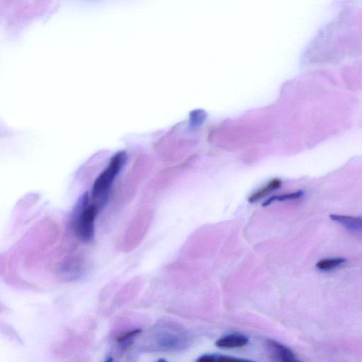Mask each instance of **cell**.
<instances>
[{
  "mask_svg": "<svg viewBox=\"0 0 362 362\" xmlns=\"http://www.w3.org/2000/svg\"><path fill=\"white\" fill-rule=\"evenodd\" d=\"M126 158L127 156L123 152L114 155L109 164L95 180L91 193V203L98 209H101L106 203L114 181L121 172Z\"/></svg>",
  "mask_w": 362,
  "mask_h": 362,
  "instance_id": "1",
  "label": "cell"
},
{
  "mask_svg": "<svg viewBox=\"0 0 362 362\" xmlns=\"http://www.w3.org/2000/svg\"><path fill=\"white\" fill-rule=\"evenodd\" d=\"M88 195L79 203L74 218L75 233L81 241L89 242L94 237V223L100 210L93 203H89Z\"/></svg>",
  "mask_w": 362,
  "mask_h": 362,
  "instance_id": "2",
  "label": "cell"
},
{
  "mask_svg": "<svg viewBox=\"0 0 362 362\" xmlns=\"http://www.w3.org/2000/svg\"><path fill=\"white\" fill-rule=\"evenodd\" d=\"M268 345L272 351V356L277 361L284 362L297 361L295 354L284 345L280 344L276 341H273V340L268 342Z\"/></svg>",
  "mask_w": 362,
  "mask_h": 362,
  "instance_id": "3",
  "label": "cell"
},
{
  "mask_svg": "<svg viewBox=\"0 0 362 362\" xmlns=\"http://www.w3.org/2000/svg\"><path fill=\"white\" fill-rule=\"evenodd\" d=\"M330 218L332 221L342 225L343 227L352 232H362V218L353 216L343 215H331Z\"/></svg>",
  "mask_w": 362,
  "mask_h": 362,
  "instance_id": "4",
  "label": "cell"
},
{
  "mask_svg": "<svg viewBox=\"0 0 362 362\" xmlns=\"http://www.w3.org/2000/svg\"><path fill=\"white\" fill-rule=\"evenodd\" d=\"M248 343V338L243 335H231L221 337L216 342V346L224 349L243 347Z\"/></svg>",
  "mask_w": 362,
  "mask_h": 362,
  "instance_id": "5",
  "label": "cell"
},
{
  "mask_svg": "<svg viewBox=\"0 0 362 362\" xmlns=\"http://www.w3.org/2000/svg\"><path fill=\"white\" fill-rule=\"evenodd\" d=\"M282 182L279 179H273L272 181L265 185L261 189H259L256 192H254L251 195L249 198V201L250 203H255L264 197H266L268 194L277 190L281 186Z\"/></svg>",
  "mask_w": 362,
  "mask_h": 362,
  "instance_id": "6",
  "label": "cell"
},
{
  "mask_svg": "<svg viewBox=\"0 0 362 362\" xmlns=\"http://www.w3.org/2000/svg\"><path fill=\"white\" fill-rule=\"evenodd\" d=\"M346 262V259L342 258H327L320 260L316 267L321 271H331L341 266Z\"/></svg>",
  "mask_w": 362,
  "mask_h": 362,
  "instance_id": "7",
  "label": "cell"
},
{
  "mask_svg": "<svg viewBox=\"0 0 362 362\" xmlns=\"http://www.w3.org/2000/svg\"><path fill=\"white\" fill-rule=\"evenodd\" d=\"M304 192L303 191H298V192H292V193L284 194V195H277V196L272 197L267 200L263 206H268L271 203L275 201H285V200H296V199L301 198L303 197Z\"/></svg>",
  "mask_w": 362,
  "mask_h": 362,
  "instance_id": "8",
  "label": "cell"
},
{
  "mask_svg": "<svg viewBox=\"0 0 362 362\" xmlns=\"http://www.w3.org/2000/svg\"><path fill=\"white\" fill-rule=\"evenodd\" d=\"M140 332V331H139V330H136V331L127 332V333H126L125 335H121V337H118V340H118V343H123V342L126 341V340H128L129 338H131V337L138 335Z\"/></svg>",
  "mask_w": 362,
  "mask_h": 362,
  "instance_id": "9",
  "label": "cell"
}]
</instances>
